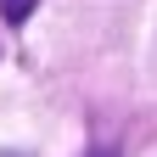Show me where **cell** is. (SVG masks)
Returning a JSON list of instances; mask_svg holds the SVG:
<instances>
[{
  "label": "cell",
  "instance_id": "obj_1",
  "mask_svg": "<svg viewBox=\"0 0 157 157\" xmlns=\"http://www.w3.org/2000/svg\"><path fill=\"white\" fill-rule=\"evenodd\" d=\"M39 6V0H0V11H6V23L17 28V23H28V11Z\"/></svg>",
  "mask_w": 157,
  "mask_h": 157
},
{
  "label": "cell",
  "instance_id": "obj_2",
  "mask_svg": "<svg viewBox=\"0 0 157 157\" xmlns=\"http://www.w3.org/2000/svg\"><path fill=\"white\" fill-rule=\"evenodd\" d=\"M90 157H118V151H112V146H101V151H90Z\"/></svg>",
  "mask_w": 157,
  "mask_h": 157
}]
</instances>
